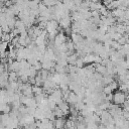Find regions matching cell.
Returning a JSON list of instances; mask_svg holds the SVG:
<instances>
[{"mask_svg": "<svg viewBox=\"0 0 129 129\" xmlns=\"http://www.w3.org/2000/svg\"><path fill=\"white\" fill-rule=\"evenodd\" d=\"M126 99H127V94L121 92V91H118V92H115L113 94V102L117 105H122L126 102Z\"/></svg>", "mask_w": 129, "mask_h": 129, "instance_id": "cell-1", "label": "cell"}, {"mask_svg": "<svg viewBox=\"0 0 129 129\" xmlns=\"http://www.w3.org/2000/svg\"><path fill=\"white\" fill-rule=\"evenodd\" d=\"M66 40H67V36L64 33L62 32H59L55 38H54V46H59L61 45L62 43H66Z\"/></svg>", "mask_w": 129, "mask_h": 129, "instance_id": "cell-2", "label": "cell"}, {"mask_svg": "<svg viewBox=\"0 0 129 129\" xmlns=\"http://www.w3.org/2000/svg\"><path fill=\"white\" fill-rule=\"evenodd\" d=\"M71 22H72V17L71 16H68V17L61 18L60 21H59V24H60V26L63 29H67V28H70L72 26L71 25Z\"/></svg>", "mask_w": 129, "mask_h": 129, "instance_id": "cell-3", "label": "cell"}, {"mask_svg": "<svg viewBox=\"0 0 129 129\" xmlns=\"http://www.w3.org/2000/svg\"><path fill=\"white\" fill-rule=\"evenodd\" d=\"M52 121H53L55 129H62L63 127H66V120H63V117L62 118H56Z\"/></svg>", "mask_w": 129, "mask_h": 129, "instance_id": "cell-4", "label": "cell"}, {"mask_svg": "<svg viewBox=\"0 0 129 129\" xmlns=\"http://www.w3.org/2000/svg\"><path fill=\"white\" fill-rule=\"evenodd\" d=\"M79 101V98H78V95L73 91V92H70V95H69V98L67 99L66 102H68L69 104L71 105H75L77 102Z\"/></svg>", "mask_w": 129, "mask_h": 129, "instance_id": "cell-5", "label": "cell"}, {"mask_svg": "<svg viewBox=\"0 0 129 129\" xmlns=\"http://www.w3.org/2000/svg\"><path fill=\"white\" fill-rule=\"evenodd\" d=\"M71 36H72L73 42H74L75 44H77V43H82V42L85 41V40H84V36L81 35V34H79V33H72Z\"/></svg>", "mask_w": 129, "mask_h": 129, "instance_id": "cell-6", "label": "cell"}, {"mask_svg": "<svg viewBox=\"0 0 129 129\" xmlns=\"http://www.w3.org/2000/svg\"><path fill=\"white\" fill-rule=\"evenodd\" d=\"M62 111H63V113H64V115L67 116L68 114H69V112H70V106H69V103L68 102H66V101H62V102H60L58 105H57Z\"/></svg>", "mask_w": 129, "mask_h": 129, "instance_id": "cell-7", "label": "cell"}, {"mask_svg": "<svg viewBox=\"0 0 129 129\" xmlns=\"http://www.w3.org/2000/svg\"><path fill=\"white\" fill-rule=\"evenodd\" d=\"M95 56H96V54L89 53V54H86L83 57V60H84L85 63H94L95 62Z\"/></svg>", "mask_w": 129, "mask_h": 129, "instance_id": "cell-8", "label": "cell"}, {"mask_svg": "<svg viewBox=\"0 0 129 129\" xmlns=\"http://www.w3.org/2000/svg\"><path fill=\"white\" fill-rule=\"evenodd\" d=\"M78 54L77 53H73L72 55H69L68 56V62H69V64H75L76 66V62H77V60H78Z\"/></svg>", "mask_w": 129, "mask_h": 129, "instance_id": "cell-9", "label": "cell"}, {"mask_svg": "<svg viewBox=\"0 0 129 129\" xmlns=\"http://www.w3.org/2000/svg\"><path fill=\"white\" fill-rule=\"evenodd\" d=\"M101 4L99 3V2H91V4H90V10L91 11H97V10H100V8H101Z\"/></svg>", "mask_w": 129, "mask_h": 129, "instance_id": "cell-10", "label": "cell"}, {"mask_svg": "<svg viewBox=\"0 0 129 129\" xmlns=\"http://www.w3.org/2000/svg\"><path fill=\"white\" fill-rule=\"evenodd\" d=\"M53 113H54V115H55L56 118H62L63 116H66L64 113H63V111H62L58 106L53 110Z\"/></svg>", "mask_w": 129, "mask_h": 129, "instance_id": "cell-11", "label": "cell"}, {"mask_svg": "<svg viewBox=\"0 0 129 129\" xmlns=\"http://www.w3.org/2000/svg\"><path fill=\"white\" fill-rule=\"evenodd\" d=\"M42 3H44L47 7H51V6H55L58 1L57 0H42Z\"/></svg>", "mask_w": 129, "mask_h": 129, "instance_id": "cell-12", "label": "cell"}, {"mask_svg": "<svg viewBox=\"0 0 129 129\" xmlns=\"http://www.w3.org/2000/svg\"><path fill=\"white\" fill-rule=\"evenodd\" d=\"M32 90H33V94L34 95H39V94L43 93V89L41 87H39V86H36V85H34L32 87Z\"/></svg>", "mask_w": 129, "mask_h": 129, "instance_id": "cell-13", "label": "cell"}, {"mask_svg": "<svg viewBox=\"0 0 129 129\" xmlns=\"http://www.w3.org/2000/svg\"><path fill=\"white\" fill-rule=\"evenodd\" d=\"M46 98V95L44 94V93H42V94H39V95H35V97H34V99H35V101L37 102V104H39V103H41L44 99Z\"/></svg>", "mask_w": 129, "mask_h": 129, "instance_id": "cell-14", "label": "cell"}, {"mask_svg": "<svg viewBox=\"0 0 129 129\" xmlns=\"http://www.w3.org/2000/svg\"><path fill=\"white\" fill-rule=\"evenodd\" d=\"M112 92H113V90L110 88L109 85L103 87V94L104 95H110V94H112Z\"/></svg>", "mask_w": 129, "mask_h": 129, "instance_id": "cell-15", "label": "cell"}, {"mask_svg": "<svg viewBox=\"0 0 129 129\" xmlns=\"http://www.w3.org/2000/svg\"><path fill=\"white\" fill-rule=\"evenodd\" d=\"M8 43L9 42H7V41H2L1 42V53L2 54H4V53H6V48L8 47Z\"/></svg>", "mask_w": 129, "mask_h": 129, "instance_id": "cell-16", "label": "cell"}, {"mask_svg": "<svg viewBox=\"0 0 129 129\" xmlns=\"http://www.w3.org/2000/svg\"><path fill=\"white\" fill-rule=\"evenodd\" d=\"M109 86H110V88L113 90V91H115V90H117L118 88H119V85H118V83L116 82V81H112L110 84H109Z\"/></svg>", "mask_w": 129, "mask_h": 129, "instance_id": "cell-17", "label": "cell"}, {"mask_svg": "<svg viewBox=\"0 0 129 129\" xmlns=\"http://www.w3.org/2000/svg\"><path fill=\"white\" fill-rule=\"evenodd\" d=\"M67 46H68V50L74 51V49H75V43L73 41H68L67 42Z\"/></svg>", "mask_w": 129, "mask_h": 129, "instance_id": "cell-18", "label": "cell"}, {"mask_svg": "<svg viewBox=\"0 0 129 129\" xmlns=\"http://www.w3.org/2000/svg\"><path fill=\"white\" fill-rule=\"evenodd\" d=\"M11 111H12V110H11V106H10L9 104H7V105L4 107V109L2 110V113H5V114H9Z\"/></svg>", "mask_w": 129, "mask_h": 129, "instance_id": "cell-19", "label": "cell"}, {"mask_svg": "<svg viewBox=\"0 0 129 129\" xmlns=\"http://www.w3.org/2000/svg\"><path fill=\"white\" fill-rule=\"evenodd\" d=\"M113 1H114V0H103V4H104L105 6H108V5H110Z\"/></svg>", "mask_w": 129, "mask_h": 129, "instance_id": "cell-20", "label": "cell"}]
</instances>
